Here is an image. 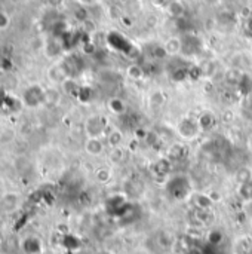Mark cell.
I'll list each match as a JSON object with an SVG mask.
<instances>
[{
    "instance_id": "obj_1",
    "label": "cell",
    "mask_w": 252,
    "mask_h": 254,
    "mask_svg": "<svg viewBox=\"0 0 252 254\" xmlns=\"http://www.w3.org/2000/svg\"><path fill=\"white\" fill-rule=\"evenodd\" d=\"M21 100L24 106L30 109H37L42 104H46V89L39 83H33L24 89Z\"/></svg>"
},
{
    "instance_id": "obj_2",
    "label": "cell",
    "mask_w": 252,
    "mask_h": 254,
    "mask_svg": "<svg viewBox=\"0 0 252 254\" xmlns=\"http://www.w3.org/2000/svg\"><path fill=\"white\" fill-rule=\"evenodd\" d=\"M85 131L88 137H102L105 132V122L100 115H92L85 122Z\"/></svg>"
},
{
    "instance_id": "obj_3",
    "label": "cell",
    "mask_w": 252,
    "mask_h": 254,
    "mask_svg": "<svg viewBox=\"0 0 252 254\" xmlns=\"http://www.w3.org/2000/svg\"><path fill=\"white\" fill-rule=\"evenodd\" d=\"M21 205V196L15 192H7L0 198V210L6 214L15 213Z\"/></svg>"
},
{
    "instance_id": "obj_4",
    "label": "cell",
    "mask_w": 252,
    "mask_h": 254,
    "mask_svg": "<svg viewBox=\"0 0 252 254\" xmlns=\"http://www.w3.org/2000/svg\"><path fill=\"white\" fill-rule=\"evenodd\" d=\"M48 77H49V80H50L52 83L62 85V83L70 77V74H68L65 65L61 64V63H58V64H53V65L48 70Z\"/></svg>"
},
{
    "instance_id": "obj_5",
    "label": "cell",
    "mask_w": 252,
    "mask_h": 254,
    "mask_svg": "<svg viewBox=\"0 0 252 254\" xmlns=\"http://www.w3.org/2000/svg\"><path fill=\"white\" fill-rule=\"evenodd\" d=\"M83 147L89 156H101L105 150V143L101 140V137H88Z\"/></svg>"
},
{
    "instance_id": "obj_6",
    "label": "cell",
    "mask_w": 252,
    "mask_h": 254,
    "mask_svg": "<svg viewBox=\"0 0 252 254\" xmlns=\"http://www.w3.org/2000/svg\"><path fill=\"white\" fill-rule=\"evenodd\" d=\"M21 249L25 254H40L43 252V244L37 237L30 235L21 241Z\"/></svg>"
},
{
    "instance_id": "obj_7",
    "label": "cell",
    "mask_w": 252,
    "mask_h": 254,
    "mask_svg": "<svg viewBox=\"0 0 252 254\" xmlns=\"http://www.w3.org/2000/svg\"><path fill=\"white\" fill-rule=\"evenodd\" d=\"M199 131V125L196 122H192L190 119H183L178 124V132L183 138H193L196 137Z\"/></svg>"
},
{
    "instance_id": "obj_8",
    "label": "cell",
    "mask_w": 252,
    "mask_h": 254,
    "mask_svg": "<svg viewBox=\"0 0 252 254\" xmlns=\"http://www.w3.org/2000/svg\"><path fill=\"white\" fill-rule=\"evenodd\" d=\"M163 51L168 55H177L183 51V40L180 37H169L165 45H163Z\"/></svg>"
},
{
    "instance_id": "obj_9",
    "label": "cell",
    "mask_w": 252,
    "mask_h": 254,
    "mask_svg": "<svg viewBox=\"0 0 252 254\" xmlns=\"http://www.w3.org/2000/svg\"><path fill=\"white\" fill-rule=\"evenodd\" d=\"M123 132L120 129H111L108 134H107V144L111 147V149H116V147H122L123 144Z\"/></svg>"
},
{
    "instance_id": "obj_10",
    "label": "cell",
    "mask_w": 252,
    "mask_h": 254,
    "mask_svg": "<svg viewBox=\"0 0 252 254\" xmlns=\"http://www.w3.org/2000/svg\"><path fill=\"white\" fill-rule=\"evenodd\" d=\"M107 106H108L110 112L114 113V115H123V113L126 112V103H125L122 98H119V97L110 98V100L107 101Z\"/></svg>"
},
{
    "instance_id": "obj_11",
    "label": "cell",
    "mask_w": 252,
    "mask_h": 254,
    "mask_svg": "<svg viewBox=\"0 0 252 254\" xmlns=\"http://www.w3.org/2000/svg\"><path fill=\"white\" fill-rule=\"evenodd\" d=\"M235 180L236 183L241 186V185H245V183H250L252 182V170L248 167H241L238 171H236V176H235Z\"/></svg>"
},
{
    "instance_id": "obj_12",
    "label": "cell",
    "mask_w": 252,
    "mask_h": 254,
    "mask_svg": "<svg viewBox=\"0 0 252 254\" xmlns=\"http://www.w3.org/2000/svg\"><path fill=\"white\" fill-rule=\"evenodd\" d=\"M166 10L171 16L180 18L184 13V6L180 0H169V3L166 4Z\"/></svg>"
},
{
    "instance_id": "obj_13",
    "label": "cell",
    "mask_w": 252,
    "mask_h": 254,
    "mask_svg": "<svg viewBox=\"0 0 252 254\" xmlns=\"http://www.w3.org/2000/svg\"><path fill=\"white\" fill-rule=\"evenodd\" d=\"M198 125H199V129H203V131L211 129L214 127V118H212V115H209V113L201 115V118L198 121Z\"/></svg>"
},
{
    "instance_id": "obj_14",
    "label": "cell",
    "mask_w": 252,
    "mask_h": 254,
    "mask_svg": "<svg viewBox=\"0 0 252 254\" xmlns=\"http://www.w3.org/2000/svg\"><path fill=\"white\" fill-rule=\"evenodd\" d=\"M95 179H97V182H100V183H107V182H110V179H111V171H110L108 168H98V170L95 171Z\"/></svg>"
},
{
    "instance_id": "obj_15",
    "label": "cell",
    "mask_w": 252,
    "mask_h": 254,
    "mask_svg": "<svg viewBox=\"0 0 252 254\" xmlns=\"http://www.w3.org/2000/svg\"><path fill=\"white\" fill-rule=\"evenodd\" d=\"M239 195L247 199V201H252V182L250 183H245V185H241L239 188Z\"/></svg>"
},
{
    "instance_id": "obj_16",
    "label": "cell",
    "mask_w": 252,
    "mask_h": 254,
    "mask_svg": "<svg viewBox=\"0 0 252 254\" xmlns=\"http://www.w3.org/2000/svg\"><path fill=\"white\" fill-rule=\"evenodd\" d=\"M123 156H125V152L122 147H116L110 152V158L114 164H120V161H123Z\"/></svg>"
},
{
    "instance_id": "obj_17",
    "label": "cell",
    "mask_w": 252,
    "mask_h": 254,
    "mask_svg": "<svg viewBox=\"0 0 252 254\" xmlns=\"http://www.w3.org/2000/svg\"><path fill=\"white\" fill-rule=\"evenodd\" d=\"M196 205L199 207V208H203V210H206V208H209L211 205H212V201L206 196H203V195H199V196H196Z\"/></svg>"
},
{
    "instance_id": "obj_18",
    "label": "cell",
    "mask_w": 252,
    "mask_h": 254,
    "mask_svg": "<svg viewBox=\"0 0 252 254\" xmlns=\"http://www.w3.org/2000/svg\"><path fill=\"white\" fill-rule=\"evenodd\" d=\"M9 25H10V16H9V13L4 12V10H0V31L6 30Z\"/></svg>"
},
{
    "instance_id": "obj_19",
    "label": "cell",
    "mask_w": 252,
    "mask_h": 254,
    "mask_svg": "<svg viewBox=\"0 0 252 254\" xmlns=\"http://www.w3.org/2000/svg\"><path fill=\"white\" fill-rule=\"evenodd\" d=\"M223 241V234L220 231H212L209 234V243L214 244V246H218L220 243Z\"/></svg>"
},
{
    "instance_id": "obj_20",
    "label": "cell",
    "mask_w": 252,
    "mask_h": 254,
    "mask_svg": "<svg viewBox=\"0 0 252 254\" xmlns=\"http://www.w3.org/2000/svg\"><path fill=\"white\" fill-rule=\"evenodd\" d=\"M128 74H129L132 79H140V77L143 76V70H141L138 65H131V67L128 68Z\"/></svg>"
},
{
    "instance_id": "obj_21",
    "label": "cell",
    "mask_w": 252,
    "mask_h": 254,
    "mask_svg": "<svg viewBox=\"0 0 252 254\" xmlns=\"http://www.w3.org/2000/svg\"><path fill=\"white\" fill-rule=\"evenodd\" d=\"M151 3L154 6H166L169 3V0H151Z\"/></svg>"
},
{
    "instance_id": "obj_22",
    "label": "cell",
    "mask_w": 252,
    "mask_h": 254,
    "mask_svg": "<svg viewBox=\"0 0 252 254\" xmlns=\"http://www.w3.org/2000/svg\"><path fill=\"white\" fill-rule=\"evenodd\" d=\"M80 4H83V6H89V4H95V3H98L100 0H77Z\"/></svg>"
},
{
    "instance_id": "obj_23",
    "label": "cell",
    "mask_w": 252,
    "mask_h": 254,
    "mask_svg": "<svg viewBox=\"0 0 252 254\" xmlns=\"http://www.w3.org/2000/svg\"><path fill=\"white\" fill-rule=\"evenodd\" d=\"M64 1H65V0H49V3H50L53 7H59Z\"/></svg>"
},
{
    "instance_id": "obj_24",
    "label": "cell",
    "mask_w": 252,
    "mask_h": 254,
    "mask_svg": "<svg viewBox=\"0 0 252 254\" xmlns=\"http://www.w3.org/2000/svg\"><path fill=\"white\" fill-rule=\"evenodd\" d=\"M247 147H248V150L252 153V134L248 137V140H247Z\"/></svg>"
},
{
    "instance_id": "obj_25",
    "label": "cell",
    "mask_w": 252,
    "mask_h": 254,
    "mask_svg": "<svg viewBox=\"0 0 252 254\" xmlns=\"http://www.w3.org/2000/svg\"><path fill=\"white\" fill-rule=\"evenodd\" d=\"M97 254H110L108 252H100V253H97Z\"/></svg>"
},
{
    "instance_id": "obj_26",
    "label": "cell",
    "mask_w": 252,
    "mask_h": 254,
    "mask_svg": "<svg viewBox=\"0 0 252 254\" xmlns=\"http://www.w3.org/2000/svg\"><path fill=\"white\" fill-rule=\"evenodd\" d=\"M250 30H251V31H252V19H251V21H250Z\"/></svg>"
}]
</instances>
